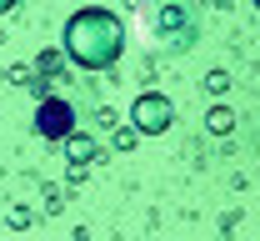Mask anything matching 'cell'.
I'll return each instance as SVG.
<instances>
[{"instance_id": "obj_1", "label": "cell", "mask_w": 260, "mask_h": 241, "mask_svg": "<svg viewBox=\"0 0 260 241\" xmlns=\"http://www.w3.org/2000/svg\"><path fill=\"white\" fill-rule=\"evenodd\" d=\"M60 50L80 70H110L125 56V20L115 10H105V5H85V10H75L65 20Z\"/></svg>"}, {"instance_id": "obj_2", "label": "cell", "mask_w": 260, "mask_h": 241, "mask_svg": "<svg viewBox=\"0 0 260 241\" xmlns=\"http://www.w3.org/2000/svg\"><path fill=\"white\" fill-rule=\"evenodd\" d=\"M130 126H135L140 136H165V131L175 126V105L165 101L160 91H140V96L130 101Z\"/></svg>"}, {"instance_id": "obj_3", "label": "cell", "mask_w": 260, "mask_h": 241, "mask_svg": "<svg viewBox=\"0 0 260 241\" xmlns=\"http://www.w3.org/2000/svg\"><path fill=\"white\" fill-rule=\"evenodd\" d=\"M200 31V15H195L190 0H160V35L175 45V50H185Z\"/></svg>"}, {"instance_id": "obj_4", "label": "cell", "mask_w": 260, "mask_h": 241, "mask_svg": "<svg viewBox=\"0 0 260 241\" xmlns=\"http://www.w3.org/2000/svg\"><path fill=\"white\" fill-rule=\"evenodd\" d=\"M35 131H40L45 141H65L70 131H75V111H70L65 101H55V96H45L40 111H35Z\"/></svg>"}, {"instance_id": "obj_5", "label": "cell", "mask_w": 260, "mask_h": 241, "mask_svg": "<svg viewBox=\"0 0 260 241\" xmlns=\"http://www.w3.org/2000/svg\"><path fill=\"white\" fill-rule=\"evenodd\" d=\"M65 146H70V156H75V161H90V156H95V141H90V136H75V131H70Z\"/></svg>"}, {"instance_id": "obj_6", "label": "cell", "mask_w": 260, "mask_h": 241, "mask_svg": "<svg viewBox=\"0 0 260 241\" xmlns=\"http://www.w3.org/2000/svg\"><path fill=\"white\" fill-rule=\"evenodd\" d=\"M210 131L225 136V131H230V111H210Z\"/></svg>"}, {"instance_id": "obj_7", "label": "cell", "mask_w": 260, "mask_h": 241, "mask_svg": "<svg viewBox=\"0 0 260 241\" xmlns=\"http://www.w3.org/2000/svg\"><path fill=\"white\" fill-rule=\"evenodd\" d=\"M135 136H140V131H135V126H125V131H115V146L125 151V146H135Z\"/></svg>"}, {"instance_id": "obj_8", "label": "cell", "mask_w": 260, "mask_h": 241, "mask_svg": "<svg viewBox=\"0 0 260 241\" xmlns=\"http://www.w3.org/2000/svg\"><path fill=\"white\" fill-rule=\"evenodd\" d=\"M5 10H15V0H0V15H5Z\"/></svg>"}, {"instance_id": "obj_9", "label": "cell", "mask_w": 260, "mask_h": 241, "mask_svg": "<svg viewBox=\"0 0 260 241\" xmlns=\"http://www.w3.org/2000/svg\"><path fill=\"white\" fill-rule=\"evenodd\" d=\"M255 10H260V0H255Z\"/></svg>"}]
</instances>
